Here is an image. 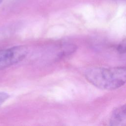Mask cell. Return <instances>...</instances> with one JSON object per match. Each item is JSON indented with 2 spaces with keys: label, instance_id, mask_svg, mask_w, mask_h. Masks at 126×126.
I'll use <instances>...</instances> for the list:
<instances>
[{
  "label": "cell",
  "instance_id": "obj_1",
  "mask_svg": "<svg viewBox=\"0 0 126 126\" xmlns=\"http://www.w3.org/2000/svg\"><path fill=\"white\" fill-rule=\"evenodd\" d=\"M85 77L97 88L107 91L116 90L126 83V66L92 67L86 71Z\"/></svg>",
  "mask_w": 126,
  "mask_h": 126
},
{
  "label": "cell",
  "instance_id": "obj_2",
  "mask_svg": "<svg viewBox=\"0 0 126 126\" xmlns=\"http://www.w3.org/2000/svg\"><path fill=\"white\" fill-rule=\"evenodd\" d=\"M27 53V48L22 45L0 50V70L23 60Z\"/></svg>",
  "mask_w": 126,
  "mask_h": 126
},
{
  "label": "cell",
  "instance_id": "obj_3",
  "mask_svg": "<svg viewBox=\"0 0 126 126\" xmlns=\"http://www.w3.org/2000/svg\"><path fill=\"white\" fill-rule=\"evenodd\" d=\"M109 123L111 126H126V104L121 106L113 111Z\"/></svg>",
  "mask_w": 126,
  "mask_h": 126
},
{
  "label": "cell",
  "instance_id": "obj_4",
  "mask_svg": "<svg viewBox=\"0 0 126 126\" xmlns=\"http://www.w3.org/2000/svg\"><path fill=\"white\" fill-rule=\"evenodd\" d=\"M117 49L118 52L121 54L126 53V37L118 45Z\"/></svg>",
  "mask_w": 126,
  "mask_h": 126
},
{
  "label": "cell",
  "instance_id": "obj_5",
  "mask_svg": "<svg viewBox=\"0 0 126 126\" xmlns=\"http://www.w3.org/2000/svg\"><path fill=\"white\" fill-rule=\"evenodd\" d=\"M9 97V95L7 93H0V105L4 102Z\"/></svg>",
  "mask_w": 126,
  "mask_h": 126
},
{
  "label": "cell",
  "instance_id": "obj_6",
  "mask_svg": "<svg viewBox=\"0 0 126 126\" xmlns=\"http://www.w3.org/2000/svg\"><path fill=\"white\" fill-rule=\"evenodd\" d=\"M2 0H0V3L2 2Z\"/></svg>",
  "mask_w": 126,
  "mask_h": 126
}]
</instances>
